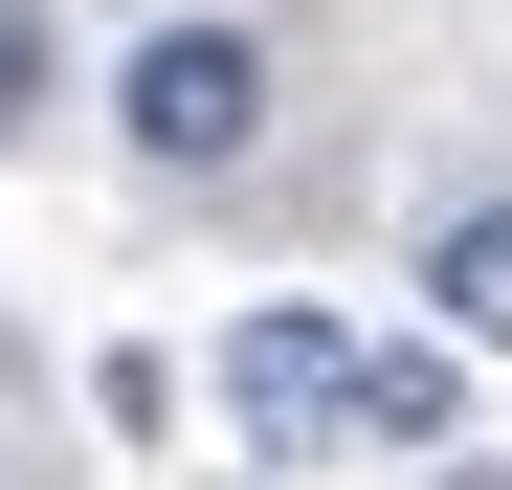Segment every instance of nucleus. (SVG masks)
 <instances>
[{
    "instance_id": "1",
    "label": "nucleus",
    "mask_w": 512,
    "mask_h": 490,
    "mask_svg": "<svg viewBox=\"0 0 512 490\" xmlns=\"http://www.w3.org/2000/svg\"><path fill=\"white\" fill-rule=\"evenodd\" d=\"M245 134H268V45H245V23H156L134 45V156H156V179H223Z\"/></svg>"
},
{
    "instance_id": "2",
    "label": "nucleus",
    "mask_w": 512,
    "mask_h": 490,
    "mask_svg": "<svg viewBox=\"0 0 512 490\" xmlns=\"http://www.w3.org/2000/svg\"><path fill=\"white\" fill-rule=\"evenodd\" d=\"M223 401H245V446L357 424V335H334V312H245V335H223Z\"/></svg>"
},
{
    "instance_id": "3",
    "label": "nucleus",
    "mask_w": 512,
    "mask_h": 490,
    "mask_svg": "<svg viewBox=\"0 0 512 490\" xmlns=\"http://www.w3.org/2000/svg\"><path fill=\"white\" fill-rule=\"evenodd\" d=\"M423 290H446V335H512V201H468L446 245H423Z\"/></svg>"
},
{
    "instance_id": "4",
    "label": "nucleus",
    "mask_w": 512,
    "mask_h": 490,
    "mask_svg": "<svg viewBox=\"0 0 512 490\" xmlns=\"http://www.w3.org/2000/svg\"><path fill=\"white\" fill-rule=\"evenodd\" d=\"M357 446H446V357H423V335L357 357Z\"/></svg>"
},
{
    "instance_id": "5",
    "label": "nucleus",
    "mask_w": 512,
    "mask_h": 490,
    "mask_svg": "<svg viewBox=\"0 0 512 490\" xmlns=\"http://www.w3.org/2000/svg\"><path fill=\"white\" fill-rule=\"evenodd\" d=\"M0 134H45V0H0Z\"/></svg>"
}]
</instances>
